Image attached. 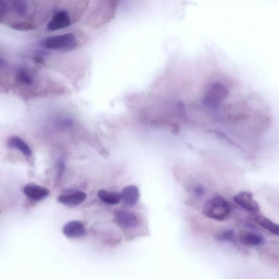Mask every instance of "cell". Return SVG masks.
Segmentation results:
<instances>
[{
	"label": "cell",
	"mask_w": 279,
	"mask_h": 279,
	"mask_svg": "<svg viewBox=\"0 0 279 279\" xmlns=\"http://www.w3.org/2000/svg\"><path fill=\"white\" fill-rule=\"evenodd\" d=\"M123 0H98L85 20L89 27L98 29L110 23L116 16L117 8Z\"/></svg>",
	"instance_id": "obj_2"
},
{
	"label": "cell",
	"mask_w": 279,
	"mask_h": 279,
	"mask_svg": "<svg viewBox=\"0 0 279 279\" xmlns=\"http://www.w3.org/2000/svg\"><path fill=\"white\" fill-rule=\"evenodd\" d=\"M122 200L129 207H133L138 201L140 191L136 186L130 185L126 186L121 192Z\"/></svg>",
	"instance_id": "obj_11"
},
{
	"label": "cell",
	"mask_w": 279,
	"mask_h": 279,
	"mask_svg": "<svg viewBox=\"0 0 279 279\" xmlns=\"http://www.w3.org/2000/svg\"><path fill=\"white\" fill-rule=\"evenodd\" d=\"M234 201L244 210L254 215L260 212V204L255 200L252 192L243 191L234 196Z\"/></svg>",
	"instance_id": "obj_5"
},
{
	"label": "cell",
	"mask_w": 279,
	"mask_h": 279,
	"mask_svg": "<svg viewBox=\"0 0 279 279\" xmlns=\"http://www.w3.org/2000/svg\"><path fill=\"white\" fill-rule=\"evenodd\" d=\"M237 238L241 244L249 247L260 245L263 244L265 240L261 234L249 230H243L239 232Z\"/></svg>",
	"instance_id": "obj_8"
},
{
	"label": "cell",
	"mask_w": 279,
	"mask_h": 279,
	"mask_svg": "<svg viewBox=\"0 0 279 279\" xmlns=\"http://www.w3.org/2000/svg\"><path fill=\"white\" fill-rule=\"evenodd\" d=\"M202 212L205 217L209 218L218 221H224L230 216L231 207L224 197L216 195L204 203Z\"/></svg>",
	"instance_id": "obj_4"
},
{
	"label": "cell",
	"mask_w": 279,
	"mask_h": 279,
	"mask_svg": "<svg viewBox=\"0 0 279 279\" xmlns=\"http://www.w3.org/2000/svg\"><path fill=\"white\" fill-rule=\"evenodd\" d=\"M63 234L68 238H78L85 236L86 234V230L82 222L71 221L64 225Z\"/></svg>",
	"instance_id": "obj_9"
},
{
	"label": "cell",
	"mask_w": 279,
	"mask_h": 279,
	"mask_svg": "<svg viewBox=\"0 0 279 279\" xmlns=\"http://www.w3.org/2000/svg\"><path fill=\"white\" fill-rule=\"evenodd\" d=\"M115 221L122 229L128 230L135 228L139 223L137 215L130 211L117 210L114 212Z\"/></svg>",
	"instance_id": "obj_6"
},
{
	"label": "cell",
	"mask_w": 279,
	"mask_h": 279,
	"mask_svg": "<svg viewBox=\"0 0 279 279\" xmlns=\"http://www.w3.org/2000/svg\"><path fill=\"white\" fill-rule=\"evenodd\" d=\"M16 79L18 83L25 86L32 85L34 81L32 77L25 70L19 71L17 73Z\"/></svg>",
	"instance_id": "obj_15"
},
{
	"label": "cell",
	"mask_w": 279,
	"mask_h": 279,
	"mask_svg": "<svg viewBox=\"0 0 279 279\" xmlns=\"http://www.w3.org/2000/svg\"><path fill=\"white\" fill-rule=\"evenodd\" d=\"M87 194L79 190H68L59 195L57 200L68 207H76L84 202L87 198Z\"/></svg>",
	"instance_id": "obj_7"
},
{
	"label": "cell",
	"mask_w": 279,
	"mask_h": 279,
	"mask_svg": "<svg viewBox=\"0 0 279 279\" xmlns=\"http://www.w3.org/2000/svg\"><path fill=\"white\" fill-rule=\"evenodd\" d=\"M50 0H0V22L18 31H32L49 21L55 9ZM50 7V6H48Z\"/></svg>",
	"instance_id": "obj_1"
},
{
	"label": "cell",
	"mask_w": 279,
	"mask_h": 279,
	"mask_svg": "<svg viewBox=\"0 0 279 279\" xmlns=\"http://www.w3.org/2000/svg\"><path fill=\"white\" fill-rule=\"evenodd\" d=\"M97 195L103 202L108 204L116 205L122 200V194L117 191L101 189L98 191Z\"/></svg>",
	"instance_id": "obj_14"
},
{
	"label": "cell",
	"mask_w": 279,
	"mask_h": 279,
	"mask_svg": "<svg viewBox=\"0 0 279 279\" xmlns=\"http://www.w3.org/2000/svg\"><path fill=\"white\" fill-rule=\"evenodd\" d=\"M194 192L197 196L201 197L204 194L205 190L202 186L198 185L194 189Z\"/></svg>",
	"instance_id": "obj_17"
},
{
	"label": "cell",
	"mask_w": 279,
	"mask_h": 279,
	"mask_svg": "<svg viewBox=\"0 0 279 279\" xmlns=\"http://www.w3.org/2000/svg\"><path fill=\"white\" fill-rule=\"evenodd\" d=\"M254 221L261 227L267 230L272 234L279 236V225L269 218L260 214L254 216Z\"/></svg>",
	"instance_id": "obj_12"
},
{
	"label": "cell",
	"mask_w": 279,
	"mask_h": 279,
	"mask_svg": "<svg viewBox=\"0 0 279 279\" xmlns=\"http://www.w3.org/2000/svg\"><path fill=\"white\" fill-rule=\"evenodd\" d=\"M8 146L9 148L19 150L26 157H30L32 151L30 146L23 140L18 136H12L8 141Z\"/></svg>",
	"instance_id": "obj_13"
},
{
	"label": "cell",
	"mask_w": 279,
	"mask_h": 279,
	"mask_svg": "<svg viewBox=\"0 0 279 279\" xmlns=\"http://www.w3.org/2000/svg\"><path fill=\"white\" fill-rule=\"evenodd\" d=\"M86 37L81 31L71 32L65 34L46 38L42 44L46 49L67 52L75 50L79 45V38Z\"/></svg>",
	"instance_id": "obj_3"
},
{
	"label": "cell",
	"mask_w": 279,
	"mask_h": 279,
	"mask_svg": "<svg viewBox=\"0 0 279 279\" xmlns=\"http://www.w3.org/2000/svg\"><path fill=\"white\" fill-rule=\"evenodd\" d=\"M24 192L31 200L39 201L47 197L50 194V190L41 185L28 184L25 186Z\"/></svg>",
	"instance_id": "obj_10"
},
{
	"label": "cell",
	"mask_w": 279,
	"mask_h": 279,
	"mask_svg": "<svg viewBox=\"0 0 279 279\" xmlns=\"http://www.w3.org/2000/svg\"><path fill=\"white\" fill-rule=\"evenodd\" d=\"M218 241L235 242L236 241V236L233 230H228L224 231L217 236Z\"/></svg>",
	"instance_id": "obj_16"
}]
</instances>
